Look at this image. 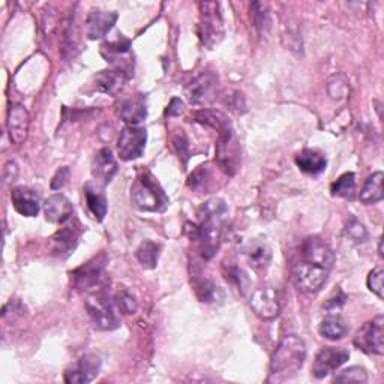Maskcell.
Here are the masks:
<instances>
[{"label":"cell","mask_w":384,"mask_h":384,"mask_svg":"<svg viewBox=\"0 0 384 384\" xmlns=\"http://www.w3.org/2000/svg\"><path fill=\"white\" fill-rule=\"evenodd\" d=\"M198 224L186 228L189 237L197 240L201 247L204 260L215 257L221 247L224 228L228 220V208L222 198H210L198 209Z\"/></svg>","instance_id":"cell-1"},{"label":"cell","mask_w":384,"mask_h":384,"mask_svg":"<svg viewBox=\"0 0 384 384\" xmlns=\"http://www.w3.org/2000/svg\"><path fill=\"white\" fill-rule=\"evenodd\" d=\"M306 359V345L296 335H287L279 341L271 361L269 381L281 383L290 380L302 369Z\"/></svg>","instance_id":"cell-2"},{"label":"cell","mask_w":384,"mask_h":384,"mask_svg":"<svg viewBox=\"0 0 384 384\" xmlns=\"http://www.w3.org/2000/svg\"><path fill=\"white\" fill-rule=\"evenodd\" d=\"M131 198L134 206L142 212L162 213L167 210L170 200L159 185L158 179L149 170H143L135 179L131 188Z\"/></svg>","instance_id":"cell-3"},{"label":"cell","mask_w":384,"mask_h":384,"mask_svg":"<svg viewBox=\"0 0 384 384\" xmlns=\"http://www.w3.org/2000/svg\"><path fill=\"white\" fill-rule=\"evenodd\" d=\"M200 23L198 36L204 47L213 48L222 41L225 35L224 20L220 4L216 2H200Z\"/></svg>","instance_id":"cell-4"},{"label":"cell","mask_w":384,"mask_h":384,"mask_svg":"<svg viewBox=\"0 0 384 384\" xmlns=\"http://www.w3.org/2000/svg\"><path fill=\"white\" fill-rule=\"evenodd\" d=\"M216 164L227 176H235L240 169V145L233 126L218 134L216 142Z\"/></svg>","instance_id":"cell-5"},{"label":"cell","mask_w":384,"mask_h":384,"mask_svg":"<svg viewBox=\"0 0 384 384\" xmlns=\"http://www.w3.org/2000/svg\"><path fill=\"white\" fill-rule=\"evenodd\" d=\"M86 310L94 324L101 330H114L120 326V320L114 312V305L104 290L89 294Z\"/></svg>","instance_id":"cell-6"},{"label":"cell","mask_w":384,"mask_h":384,"mask_svg":"<svg viewBox=\"0 0 384 384\" xmlns=\"http://www.w3.org/2000/svg\"><path fill=\"white\" fill-rule=\"evenodd\" d=\"M330 271L310 261H299L291 267V281L302 293H317L323 288Z\"/></svg>","instance_id":"cell-7"},{"label":"cell","mask_w":384,"mask_h":384,"mask_svg":"<svg viewBox=\"0 0 384 384\" xmlns=\"http://www.w3.org/2000/svg\"><path fill=\"white\" fill-rule=\"evenodd\" d=\"M101 53L110 62L114 71L122 74L125 79L134 75V55L131 51V41L119 38L116 41L102 44Z\"/></svg>","instance_id":"cell-8"},{"label":"cell","mask_w":384,"mask_h":384,"mask_svg":"<svg viewBox=\"0 0 384 384\" xmlns=\"http://www.w3.org/2000/svg\"><path fill=\"white\" fill-rule=\"evenodd\" d=\"M359 350L368 354H384V317L377 315L371 322L365 323L353 339Z\"/></svg>","instance_id":"cell-9"},{"label":"cell","mask_w":384,"mask_h":384,"mask_svg":"<svg viewBox=\"0 0 384 384\" xmlns=\"http://www.w3.org/2000/svg\"><path fill=\"white\" fill-rule=\"evenodd\" d=\"M147 143L146 128L128 125L120 131L118 140V153L122 161H134L143 157Z\"/></svg>","instance_id":"cell-10"},{"label":"cell","mask_w":384,"mask_h":384,"mask_svg":"<svg viewBox=\"0 0 384 384\" xmlns=\"http://www.w3.org/2000/svg\"><path fill=\"white\" fill-rule=\"evenodd\" d=\"M108 264V257L106 252L95 255L94 259L86 261L80 267H77L72 275V284L79 291H89L95 288L106 272V266Z\"/></svg>","instance_id":"cell-11"},{"label":"cell","mask_w":384,"mask_h":384,"mask_svg":"<svg viewBox=\"0 0 384 384\" xmlns=\"http://www.w3.org/2000/svg\"><path fill=\"white\" fill-rule=\"evenodd\" d=\"M350 359V353L342 347H324L320 350L314 359L312 375L322 380L332 373H335Z\"/></svg>","instance_id":"cell-12"},{"label":"cell","mask_w":384,"mask_h":384,"mask_svg":"<svg viewBox=\"0 0 384 384\" xmlns=\"http://www.w3.org/2000/svg\"><path fill=\"white\" fill-rule=\"evenodd\" d=\"M249 305L252 311L263 320H273L281 311L279 293L272 286H264L255 290L251 296Z\"/></svg>","instance_id":"cell-13"},{"label":"cell","mask_w":384,"mask_h":384,"mask_svg":"<svg viewBox=\"0 0 384 384\" xmlns=\"http://www.w3.org/2000/svg\"><path fill=\"white\" fill-rule=\"evenodd\" d=\"M101 371V357L96 354H84L65 371V383L68 384H87L92 383Z\"/></svg>","instance_id":"cell-14"},{"label":"cell","mask_w":384,"mask_h":384,"mask_svg":"<svg viewBox=\"0 0 384 384\" xmlns=\"http://www.w3.org/2000/svg\"><path fill=\"white\" fill-rule=\"evenodd\" d=\"M218 84H220V79H218V75L215 72L212 71L201 72L186 87L188 101L194 106L204 104V102L210 101L215 96L218 91Z\"/></svg>","instance_id":"cell-15"},{"label":"cell","mask_w":384,"mask_h":384,"mask_svg":"<svg viewBox=\"0 0 384 384\" xmlns=\"http://www.w3.org/2000/svg\"><path fill=\"white\" fill-rule=\"evenodd\" d=\"M119 16L116 12H108V11H101L94 9L87 14L84 21V33L89 40H101V38L107 36L111 29L116 24Z\"/></svg>","instance_id":"cell-16"},{"label":"cell","mask_w":384,"mask_h":384,"mask_svg":"<svg viewBox=\"0 0 384 384\" xmlns=\"http://www.w3.org/2000/svg\"><path fill=\"white\" fill-rule=\"evenodd\" d=\"M302 259L320 267H324L327 271H332V267L335 264L334 251L320 237H310L305 240L302 247Z\"/></svg>","instance_id":"cell-17"},{"label":"cell","mask_w":384,"mask_h":384,"mask_svg":"<svg viewBox=\"0 0 384 384\" xmlns=\"http://www.w3.org/2000/svg\"><path fill=\"white\" fill-rule=\"evenodd\" d=\"M116 107L120 119L128 125H138L147 118L146 98L142 94L122 96Z\"/></svg>","instance_id":"cell-18"},{"label":"cell","mask_w":384,"mask_h":384,"mask_svg":"<svg viewBox=\"0 0 384 384\" xmlns=\"http://www.w3.org/2000/svg\"><path fill=\"white\" fill-rule=\"evenodd\" d=\"M29 125H30L29 111L26 110L24 106L14 104L9 107L6 128H8V134L12 143L21 145L24 140L28 138Z\"/></svg>","instance_id":"cell-19"},{"label":"cell","mask_w":384,"mask_h":384,"mask_svg":"<svg viewBox=\"0 0 384 384\" xmlns=\"http://www.w3.org/2000/svg\"><path fill=\"white\" fill-rule=\"evenodd\" d=\"M118 161L114 159L113 152L110 149L104 147L95 153L92 161V176L98 183H101L102 186L108 185L113 181V177L118 174Z\"/></svg>","instance_id":"cell-20"},{"label":"cell","mask_w":384,"mask_h":384,"mask_svg":"<svg viewBox=\"0 0 384 384\" xmlns=\"http://www.w3.org/2000/svg\"><path fill=\"white\" fill-rule=\"evenodd\" d=\"M11 200H12V204H14V209L21 216L33 218L40 213V209H41L40 196L36 194V191H33L28 186L12 188Z\"/></svg>","instance_id":"cell-21"},{"label":"cell","mask_w":384,"mask_h":384,"mask_svg":"<svg viewBox=\"0 0 384 384\" xmlns=\"http://www.w3.org/2000/svg\"><path fill=\"white\" fill-rule=\"evenodd\" d=\"M44 213H45V220L48 222L62 225V224L68 222L72 218L74 206L65 196L56 194V196H51L50 198L45 200Z\"/></svg>","instance_id":"cell-22"},{"label":"cell","mask_w":384,"mask_h":384,"mask_svg":"<svg viewBox=\"0 0 384 384\" xmlns=\"http://www.w3.org/2000/svg\"><path fill=\"white\" fill-rule=\"evenodd\" d=\"M80 225H67L60 228L59 232L51 239V245H53V252L60 255L62 259H67L68 255L74 252L77 248V243H79L80 237Z\"/></svg>","instance_id":"cell-23"},{"label":"cell","mask_w":384,"mask_h":384,"mask_svg":"<svg viewBox=\"0 0 384 384\" xmlns=\"http://www.w3.org/2000/svg\"><path fill=\"white\" fill-rule=\"evenodd\" d=\"M296 164H298V167L300 169V171L315 176V174H320L326 170L327 159L322 152L312 150V149H305L296 155Z\"/></svg>","instance_id":"cell-24"},{"label":"cell","mask_w":384,"mask_h":384,"mask_svg":"<svg viewBox=\"0 0 384 384\" xmlns=\"http://www.w3.org/2000/svg\"><path fill=\"white\" fill-rule=\"evenodd\" d=\"M191 119H192V122L212 128V130L218 131V134L232 126V122H230V119L220 110L203 108V110H198L192 114Z\"/></svg>","instance_id":"cell-25"},{"label":"cell","mask_w":384,"mask_h":384,"mask_svg":"<svg viewBox=\"0 0 384 384\" xmlns=\"http://www.w3.org/2000/svg\"><path fill=\"white\" fill-rule=\"evenodd\" d=\"M245 257L254 271H266L272 261V251L264 243L254 242L247 247Z\"/></svg>","instance_id":"cell-26"},{"label":"cell","mask_w":384,"mask_h":384,"mask_svg":"<svg viewBox=\"0 0 384 384\" xmlns=\"http://www.w3.org/2000/svg\"><path fill=\"white\" fill-rule=\"evenodd\" d=\"M192 288H194L198 300L203 303H216L218 300L224 298L222 290L215 286L206 276L192 278Z\"/></svg>","instance_id":"cell-27"},{"label":"cell","mask_w":384,"mask_h":384,"mask_svg":"<svg viewBox=\"0 0 384 384\" xmlns=\"http://www.w3.org/2000/svg\"><path fill=\"white\" fill-rule=\"evenodd\" d=\"M125 80H126L125 77L114 69L113 71H101L95 77L94 89L96 92H101V94L118 95Z\"/></svg>","instance_id":"cell-28"},{"label":"cell","mask_w":384,"mask_h":384,"mask_svg":"<svg viewBox=\"0 0 384 384\" xmlns=\"http://www.w3.org/2000/svg\"><path fill=\"white\" fill-rule=\"evenodd\" d=\"M383 181H384V174L383 171H377L373 176H369L366 179V182L363 185V188L361 189L359 194V200L361 203L366 204H377L383 200L384 194H383Z\"/></svg>","instance_id":"cell-29"},{"label":"cell","mask_w":384,"mask_h":384,"mask_svg":"<svg viewBox=\"0 0 384 384\" xmlns=\"http://www.w3.org/2000/svg\"><path fill=\"white\" fill-rule=\"evenodd\" d=\"M347 332H349L347 323H345V320L338 314H329L323 320L322 324H320V334H322L323 338L330 341L342 339L347 335Z\"/></svg>","instance_id":"cell-30"},{"label":"cell","mask_w":384,"mask_h":384,"mask_svg":"<svg viewBox=\"0 0 384 384\" xmlns=\"http://www.w3.org/2000/svg\"><path fill=\"white\" fill-rule=\"evenodd\" d=\"M84 194H86L87 208L95 216V220L99 222L104 221V218L107 216V210H108V203H107L106 196L96 188H94L91 183L86 185Z\"/></svg>","instance_id":"cell-31"},{"label":"cell","mask_w":384,"mask_h":384,"mask_svg":"<svg viewBox=\"0 0 384 384\" xmlns=\"http://www.w3.org/2000/svg\"><path fill=\"white\" fill-rule=\"evenodd\" d=\"M135 255H137L138 263L142 264V267L147 269V271H152V269H155L158 266V260L161 255V245L157 242L145 240L142 245L138 247Z\"/></svg>","instance_id":"cell-32"},{"label":"cell","mask_w":384,"mask_h":384,"mask_svg":"<svg viewBox=\"0 0 384 384\" xmlns=\"http://www.w3.org/2000/svg\"><path fill=\"white\" fill-rule=\"evenodd\" d=\"M210 179H212V171L209 169V165H200L192 174L188 177V188L194 192H206L210 185Z\"/></svg>","instance_id":"cell-33"},{"label":"cell","mask_w":384,"mask_h":384,"mask_svg":"<svg viewBox=\"0 0 384 384\" xmlns=\"http://www.w3.org/2000/svg\"><path fill=\"white\" fill-rule=\"evenodd\" d=\"M356 189V176L354 173L342 174L337 182L332 183L330 192L332 196L342 197V198H353Z\"/></svg>","instance_id":"cell-34"},{"label":"cell","mask_w":384,"mask_h":384,"mask_svg":"<svg viewBox=\"0 0 384 384\" xmlns=\"http://www.w3.org/2000/svg\"><path fill=\"white\" fill-rule=\"evenodd\" d=\"M222 272H224V276L230 284H233L239 291L245 293V290L248 288L249 281H248L247 273L243 272L240 267H237L236 264H224Z\"/></svg>","instance_id":"cell-35"},{"label":"cell","mask_w":384,"mask_h":384,"mask_svg":"<svg viewBox=\"0 0 384 384\" xmlns=\"http://www.w3.org/2000/svg\"><path fill=\"white\" fill-rule=\"evenodd\" d=\"M170 145L177 155V158L183 164H186L189 159V142L182 130H177L170 135Z\"/></svg>","instance_id":"cell-36"},{"label":"cell","mask_w":384,"mask_h":384,"mask_svg":"<svg viewBox=\"0 0 384 384\" xmlns=\"http://www.w3.org/2000/svg\"><path fill=\"white\" fill-rule=\"evenodd\" d=\"M114 305H116V308L123 315H131L138 308V300L132 293H130L128 290H122L116 294V298H114Z\"/></svg>","instance_id":"cell-37"},{"label":"cell","mask_w":384,"mask_h":384,"mask_svg":"<svg viewBox=\"0 0 384 384\" xmlns=\"http://www.w3.org/2000/svg\"><path fill=\"white\" fill-rule=\"evenodd\" d=\"M344 235L353 243H365L368 240V232L365 225L361 221H357L356 218H353V220H350L349 224L345 225Z\"/></svg>","instance_id":"cell-38"},{"label":"cell","mask_w":384,"mask_h":384,"mask_svg":"<svg viewBox=\"0 0 384 384\" xmlns=\"http://www.w3.org/2000/svg\"><path fill=\"white\" fill-rule=\"evenodd\" d=\"M251 11H252L254 26L260 32H264L269 28V23H271V18H269V5L263 2H255L252 4Z\"/></svg>","instance_id":"cell-39"},{"label":"cell","mask_w":384,"mask_h":384,"mask_svg":"<svg viewBox=\"0 0 384 384\" xmlns=\"http://www.w3.org/2000/svg\"><path fill=\"white\" fill-rule=\"evenodd\" d=\"M334 381L337 383H366L368 381V373L362 366H351L349 369H344L339 373Z\"/></svg>","instance_id":"cell-40"},{"label":"cell","mask_w":384,"mask_h":384,"mask_svg":"<svg viewBox=\"0 0 384 384\" xmlns=\"http://www.w3.org/2000/svg\"><path fill=\"white\" fill-rule=\"evenodd\" d=\"M383 279L384 273L380 267L374 269L368 276V288L373 291L378 299H383Z\"/></svg>","instance_id":"cell-41"},{"label":"cell","mask_w":384,"mask_h":384,"mask_svg":"<svg viewBox=\"0 0 384 384\" xmlns=\"http://www.w3.org/2000/svg\"><path fill=\"white\" fill-rule=\"evenodd\" d=\"M327 87H337L335 92L329 94L334 99H341V98H345V95H347L349 92V86H347V81H345L341 75H335L332 77V79L329 80L327 83Z\"/></svg>","instance_id":"cell-42"},{"label":"cell","mask_w":384,"mask_h":384,"mask_svg":"<svg viewBox=\"0 0 384 384\" xmlns=\"http://www.w3.org/2000/svg\"><path fill=\"white\" fill-rule=\"evenodd\" d=\"M345 298L342 293H338L335 298L327 299V302L324 303L323 308L327 311V314H338V311L342 308V305L345 303Z\"/></svg>","instance_id":"cell-43"},{"label":"cell","mask_w":384,"mask_h":384,"mask_svg":"<svg viewBox=\"0 0 384 384\" xmlns=\"http://www.w3.org/2000/svg\"><path fill=\"white\" fill-rule=\"evenodd\" d=\"M18 176V165L16 161H8L4 167V181L5 183L14 182Z\"/></svg>","instance_id":"cell-44"},{"label":"cell","mask_w":384,"mask_h":384,"mask_svg":"<svg viewBox=\"0 0 384 384\" xmlns=\"http://www.w3.org/2000/svg\"><path fill=\"white\" fill-rule=\"evenodd\" d=\"M68 177H69V169L68 167L59 169L57 173L53 177V181H51V188H53V189H60L63 185L67 183Z\"/></svg>","instance_id":"cell-45"},{"label":"cell","mask_w":384,"mask_h":384,"mask_svg":"<svg viewBox=\"0 0 384 384\" xmlns=\"http://www.w3.org/2000/svg\"><path fill=\"white\" fill-rule=\"evenodd\" d=\"M183 111H185L183 101H181L179 98H173L171 102L169 104V107H167V110H165V114H167V116L176 118V116H181Z\"/></svg>","instance_id":"cell-46"},{"label":"cell","mask_w":384,"mask_h":384,"mask_svg":"<svg viewBox=\"0 0 384 384\" xmlns=\"http://www.w3.org/2000/svg\"><path fill=\"white\" fill-rule=\"evenodd\" d=\"M235 96H227V99L224 101V104L227 107H230L232 110H240V102L243 104V98L239 92H233Z\"/></svg>","instance_id":"cell-47"},{"label":"cell","mask_w":384,"mask_h":384,"mask_svg":"<svg viewBox=\"0 0 384 384\" xmlns=\"http://www.w3.org/2000/svg\"><path fill=\"white\" fill-rule=\"evenodd\" d=\"M378 254H380V257H383V239H380L378 242Z\"/></svg>","instance_id":"cell-48"}]
</instances>
